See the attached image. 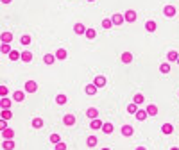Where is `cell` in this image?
<instances>
[{
  "label": "cell",
  "instance_id": "obj_16",
  "mask_svg": "<svg viewBox=\"0 0 179 150\" xmlns=\"http://www.w3.org/2000/svg\"><path fill=\"white\" fill-rule=\"evenodd\" d=\"M84 91H86V95H95V93H97V86H95V84H88V86L84 88Z\"/></svg>",
  "mask_w": 179,
  "mask_h": 150
},
{
  "label": "cell",
  "instance_id": "obj_31",
  "mask_svg": "<svg viewBox=\"0 0 179 150\" xmlns=\"http://www.w3.org/2000/svg\"><path fill=\"white\" fill-rule=\"evenodd\" d=\"M167 55H169V61H178V59H179V54L176 52V50H170Z\"/></svg>",
  "mask_w": 179,
  "mask_h": 150
},
{
  "label": "cell",
  "instance_id": "obj_36",
  "mask_svg": "<svg viewBox=\"0 0 179 150\" xmlns=\"http://www.w3.org/2000/svg\"><path fill=\"white\" fill-rule=\"evenodd\" d=\"M143 100H145V97H143L142 93H138V95H134V104H143Z\"/></svg>",
  "mask_w": 179,
  "mask_h": 150
},
{
  "label": "cell",
  "instance_id": "obj_37",
  "mask_svg": "<svg viewBox=\"0 0 179 150\" xmlns=\"http://www.w3.org/2000/svg\"><path fill=\"white\" fill-rule=\"evenodd\" d=\"M2 54H11V47H9V43H2Z\"/></svg>",
  "mask_w": 179,
  "mask_h": 150
},
{
  "label": "cell",
  "instance_id": "obj_43",
  "mask_svg": "<svg viewBox=\"0 0 179 150\" xmlns=\"http://www.w3.org/2000/svg\"><path fill=\"white\" fill-rule=\"evenodd\" d=\"M9 2H11V0H2V4H9Z\"/></svg>",
  "mask_w": 179,
  "mask_h": 150
},
{
  "label": "cell",
  "instance_id": "obj_35",
  "mask_svg": "<svg viewBox=\"0 0 179 150\" xmlns=\"http://www.w3.org/2000/svg\"><path fill=\"white\" fill-rule=\"evenodd\" d=\"M111 25H113V21H111L109 18H104V20H102V27H104V29H111Z\"/></svg>",
  "mask_w": 179,
  "mask_h": 150
},
{
  "label": "cell",
  "instance_id": "obj_47",
  "mask_svg": "<svg viewBox=\"0 0 179 150\" xmlns=\"http://www.w3.org/2000/svg\"><path fill=\"white\" fill-rule=\"evenodd\" d=\"M102 150H109V149H102Z\"/></svg>",
  "mask_w": 179,
  "mask_h": 150
},
{
  "label": "cell",
  "instance_id": "obj_44",
  "mask_svg": "<svg viewBox=\"0 0 179 150\" xmlns=\"http://www.w3.org/2000/svg\"><path fill=\"white\" fill-rule=\"evenodd\" d=\"M136 150H147V149H145V147H138Z\"/></svg>",
  "mask_w": 179,
  "mask_h": 150
},
{
  "label": "cell",
  "instance_id": "obj_18",
  "mask_svg": "<svg viewBox=\"0 0 179 150\" xmlns=\"http://www.w3.org/2000/svg\"><path fill=\"white\" fill-rule=\"evenodd\" d=\"M13 41V34L11 32H2V43H11Z\"/></svg>",
  "mask_w": 179,
  "mask_h": 150
},
{
  "label": "cell",
  "instance_id": "obj_17",
  "mask_svg": "<svg viewBox=\"0 0 179 150\" xmlns=\"http://www.w3.org/2000/svg\"><path fill=\"white\" fill-rule=\"evenodd\" d=\"M147 115H149V116H156V115H158V107H156L154 104L147 106Z\"/></svg>",
  "mask_w": 179,
  "mask_h": 150
},
{
  "label": "cell",
  "instance_id": "obj_8",
  "mask_svg": "<svg viewBox=\"0 0 179 150\" xmlns=\"http://www.w3.org/2000/svg\"><path fill=\"white\" fill-rule=\"evenodd\" d=\"M2 138L4 140H13L14 138V131L13 129H4L2 131Z\"/></svg>",
  "mask_w": 179,
  "mask_h": 150
},
{
  "label": "cell",
  "instance_id": "obj_38",
  "mask_svg": "<svg viewBox=\"0 0 179 150\" xmlns=\"http://www.w3.org/2000/svg\"><path fill=\"white\" fill-rule=\"evenodd\" d=\"M50 141H52L54 145H57V143L61 141V138H59V134H52V136H50Z\"/></svg>",
  "mask_w": 179,
  "mask_h": 150
},
{
  "label": "cell",
  "instance_id": "obj_41",
  "mask_svg": "<svg viewBox=\"0 0 179 150\" xmlns=\"http://www.w3.org/2000/svg\"><path fill=\"white\" fill-rule=\"evenodd\" d=\"M0 95H2V97L7 95V88H5V86H0Z\"/></svg>",
  "mask_w": 179,
  "mask_h": 150
},
{
  "label": "cell",
  "instance_id": "obj_23",
  "mask_svg": "<svg viewBox=\"0 0 179 150\" xmlns=\"http://www.w3.org/2000/svg\"><path fill=\"white\" fill-rule=\"evenodd\" d=\"M54 59H56V55H54V54H47V55L43 57V63H45V64H52V63H54Z\"/></svg>",
  "mask_w": 179,
  "mask_h": 150
},
{
  "label": "cell",
  "instance_id": "obj_46",
  "mask_svg": "<svg viewBox=\"0 0 179 150\" xmlns=\"http://www.w3.org/2000/svg\"><path fill=\"white\" fill-rule=\"evenodd\" d=\"M88 2H95V0H88Z\"/></svg>",
  "mask_w": 179,
  "mask_h": 150
},
{
  "label": "cell",
  "instance_id": "obj_6",
  "mask_svg": "<svg viewBox=\"0 0 179 150\" xmlns=\"http://www.w3.org/2000/svg\"><path fill=\"white\" fill-rule=\"evenodd\" d=\"M86 30H88V29H86L82 23H75V25H74V32L79 34V36H81V34H86Z\"/></svg>",
  "mask_w": 179,
  "mask_h": 150
},
{
  "label": "cell",
  "instance_id": "obj_24",
  "mask_svg": "<svg viewBox=\"0 0 179 150\" xmlns=\"http://www.w3.org/2000/svg\"><path fill=\"white\" fill-rule=\"evenodd\" d=\"M56 102H57L59 106H63V104L68 102V97H66V95H57V97H56Z\"/></svg>",
  "mask_w": 179,
  "mask_h": 150
},
{
  "label": "cell",
  "instance_id": "obj_7",
  "mask_svg": "<svg viewBox=\"0 0 179 150\" xmlns=\"http://www.w3.org/2000/svg\"><path fill=\"white\" fill-rule=\"evenodd\" d=\"M134 116H136V120H138V122H143L149 115H147V109H138V113H136Z\"/></svg>",
  "mask_w": 179,
  "mask_h": 150
},
{
  "label": "cell",
  "instance_id": "obj_15",
  "mask_svg": "<svg viewBox=\"0 0 179 150\" xmlns=\"http://www.w3.org/2000/svg\"><path fill=\"white\" fill-rule=\"evenodd\" d=\"M66 55H68V54H66V50H65V48H59V50L56 52V59H59V61L66 59Z\"/></svg>",
  "mask_w": 179,
  "mask_h": 150
},
{
  "label": "cell",
  "instance_id": "obj_13",
  "mask_svg": "<svg viewBox=\"0 0 179 150\" xmlns=\"http://www.w3.org/2000/svg\"><path fill=\"white\" fill-rule=\"evenodd\" d=\"M13 98H14L16 102H23V100H25V93H23V91H14V93H13Z\"/></svg>",
  "mask_w": 179,
  "mask_h": 150
},
{
  "label": "cell",
  "instance_id": "obj_28",
  "mask_svg": "<svg viewBox=\"0 0 179 150\" xmlns=\"http://www.w3.org/2000/svg\"><path fill=\"white\" fill-rule=\"evenodd\" d=\"M0 106H2V109H9V107H11V100L4 97V98L0 100Z\"/></svg>",
  "mask_w": 179,
  "mask_h": 150
},
{
  "label": "cell",
  "instance_id": "obj_34",
  "mask_svg": "<svg viewBox=\"0 0 179 150\" xmlns=\"http://www.w3.org/2000/svg\"><path fill=\"white\" fill-rule=\"evenodd\" d=\"M102 131H104L106 134H111V132H113V123H104V125H102Z\"/></svg>",
  "mask_w": 179,
  "mask_h": 150
},
{
  "label": "cell",
  "instance_id": "obj_12",
  "mask_svg": "<svg viewBox=\"0 0 179 150\" xmlns=\"http://www.w3.org/2000/svg\"><path fill=\"white\" fill-rule=\"evenodd\" d=\"M120 59H122V63H126V64H129V63L133 61V54H131V52H124Z\"/></svg>",
  "mask_w": 179,
  "mask_h": 150
},
{
  "label": "cell",
  "instance_id": "obj_45",
  "mask_svg": "<svg viewBox=\"0 0 179 150\" xmlns=\"http://www.w3.org/2000/svg\"><path fill=\"white\" fill-rule=\"evenodd\" d=\"M170 150H179V149H178V147H174V149H170Z\"/></svg>",
  "mask_w": 179,
  "mask_h": 150
},
{
  "label": "cell",
  "instance_id": "obj_3",
  "mask_svg": "<svg viewBox=\"0 0 179 150\" xmlns=\"http://www.w3.org/2000/svg\"><path fill=\"white\" fill-rule=\"evenodd\" d=\"M36 89H38V84H36L34 81H27V82H25V91H27V93H34Z\"/></svg>",
  "mask_w": 179,
  "mask_h": 150
},
{
  "label": "cell",
  "instance_id": "obj_22",
  "mask_svg": "<svg viewBox=\"0 0 179 150\" xmlns=\"http://www.w3.org/2000/svg\"><path fill=\"white\" fill-rule=\"evenodd\" d=\"M22 61L23 63H30L32 61V54L30 52H22Z\"/></svg>",
  "mask_w": 179,
  "mask_h": 150
},
{
  "label": "cell",
  "instance_id": "obj_11",
  "mask_svg": "<svg viewBox=\"0 0 179 150\" xmlns=\"http://www.w3.org/2000/svg\"><path fill=\"white\" fill-rule=\"evenodd\" d=\"M102 122L99 120V118H95V120H91V123H90V129H93V131H97V129H102Z\"/></svg>",
  "mask_w": 179,
  "mask_h": 150
},
{
  "label": "cell",
  "instance_id": "obj_48",
  "mask_svg": "<svg viewBox=\"0 0 179 150\" xmlns=\"http://www.w3.org/2000/svg\"><path fill=\"white\" fill-rule=\"evenodd\" d=\"M178 64H179V59H178Z\"/></svg>",
  "mask_w": 179,
  "mask_h": 150
},
{
  "label": "cell",
  "instance_id": "obj_29",
  "mask_svg": "<svg viewBox=\"0 0 179 150\" xmlns=\"http://www.w3.org/2000/svg\"><path fill=\"white\" fill-rule=\"evenodd\" d=\"M32 127H34V129H41V127H43V120H41V118H34V120H32Z\"/></svg>",
  "mask_w": 179,
  "mask_h": 150
},
{
  "label": "cell",
  "instance_id": "obj_27",
  "mask_svg": "<svg viewBox=\"0 0 179 150\" xmlns=\"http://www.w3.org/2000/svg\"><path fill=\"white\" fill-rule=\"evenodd\" d=\"M122 134L124 136H133V127L131 125H124L122 127Z\"/></svg>",
  "mask_w": 179,
  "mask_h": 150
},
{
  "label": "cell",
  "instance_id": "obj_2",
  "mask_svg": "<svg viewBox=\"0 0 179 150\" xmlns=\"http://www.w3.org/2000/svg\"><path fill=\"white\" fill-rule=\"evenodd\" d=\"M111 21H113V25H122V23L126 21V18H124V14H120V13H117V14H113V18H111Z\"/></svg>",
  "mask_w": 179,
  "mask_h": 150
},
{
  "label": "cell",
  "instance_id": "obj_5",
  "mask_svg": "<svg viewBox=\"0 0 179 150\" xmlns=\"http://www.w3.org/2000/svg\"><path fill=\"white\" fill-rule=\"evenodd\" d=\"M163 13H165V16L172 18V16H176V7H174V5H165Z\"/></svg>",
  "mask_w": 179,
  "mask_h": 150
},
{
  "label": "cell",
  "instance_id": "obj_19",
  "mask_svg": "<svg viewBox=\"0 0 179 150\" xmlns=\"http://www.w3.org/2000/svg\"><path fill=\"white\" fill-rule=\"evenodd\" d=\"M172 131H174V127H172L170 123H163V127H161V132H163V134H172Z\"/></svg>",
  "mask_w": 179,
  "mask_h": 150
},
{
  "label": "cell",
  "instance_id": "obj_25",
  "mask_svg": "<svg viewBox=\"0 0 179 150\" xmlns=\"http://www.w3.org/2000/svg\"><path fill=\"white\" fill-rule=\"evenodd\" d=\"M127 113L136 115V113H138V104H134V102H133V104H129V106H127Z\"/></svg>",
  "mask_w": 179,
  "mask_h": 150
},
{
  "label": "cell",
  "instance_id": "obj_33",
  "mask_svg": "<svg viewBox=\"0 0 179 150\" xmlns=\"http://www.w3.org/2000/svg\"><path fill=\"white\" fill-rule=\"evenodd\" d=\"M160 72H161V73H169V72H170V64H169V63L160 64Z\"/></svg>",
  "mask_w": 179,
  "mask_h": 150
},
{
  "label": "cell",
  "instance_id": "obj_10",
  "mask_svg": "<svg viewBox=\"0 0 179 150\" xmlns=\"http://www.w3.org/2000/svg\"><path fill=\"white\" fill-rule=\"evenodd\" d=\"M86 116H88V118H91V120H95V118L99 116V111H97V107H90V109L86 111Z\"/></svg>",
  "mask_w": 179,
  "mask_h": 150
},
{
  "label": "cell",
  "instance_id": "obj_40",
  "mask_svg": "<svg viewBox=\"0 0 179 150\" xmlns=\"http://www.w3.org/2000/svg\"><path fill=\"white\" fill-rule=\"evenodd\" d=\"M56 150H66V145H65L63 141H59V143L56 145Z\"/></svg>",
  "mask_w": 179,
  "mask_h": 150
},
{
  "label": "cell",
  "instance_id": "obj_30",
  "mask_svg": "<svg viewBox=\"0 0 179 150\" xmlns=\"http://www.w3.org/2000/svg\"><path fill=\"white\" fill-rule=\"evenodd\" d=\"M97 141H99V140H97L95 136H88V140H86V145H88V147H95V145H97Z\"/></svg>",
  "mask_w": 179,
  "mask_h": 150
},
{
  "label": "cell",
  "instance_id": "obj_1",
  "mask_svg": "<svg viewBox=\"0 0 179 150\" xmlns=\"http://www.w3.org/2000/svg\"><path fill=\"white\" fill-rule=\"evenodd\" d=\"M124 18H126V21H127V23H133V21H136V11H133V9L126 11Z\"/></svg>",
  "mask_w": 179,
  "mask_h": 150
},
{
  "label": "cell",
  "instance_id": "obj_20",
  "mask_svg": "<svg viewBox=\"0 0 179 150\" xmlns=\"http://www.w3.org/2000/svg\"><path fill=\"white\" fill-rule=\"evenodd\" d=\"M145 29H147L149 32H154V30H156V21H152V20H149V21L145 23Z\"/></svg>",
  "mask_w": 179,
  "mask_h": 150
},
{
  "label": "cell",
  "instance_id": "obj_9",
  "mask_svg": "<svg viewBox=\"0 0 179 150\" xmlns=\"http://www.w3.org/2000/svg\"><path fill=\"white\" fill-rule=\"evenodd\" d=\"M93 84H95L97 88H102V86H106V77H102V75H99V77H95V81H93Z\"/></svg>",
  "mask_w": 179,
  "mask_h": 150
},
{
  "label": "cell",
  "instance_id": "obj_42",
  "mask_svg": "<svg viewBox=\"0 0 179 150\" xmlns=\"http://www.w3.org/2000/svg\"><path fill=\"white\" fill-rule=\"evenodd\" d=\"M4 129H7V123H5V120H2V122H0V131H4Z\"/></svg>",
  "mask_w": 179,
  "mask_h": 150
},
{
  "label": "cell",
  "instance_id": "obj_39",
  "mask_svg": "<svg viewBox=\"0 0 179 150\" xmlns=\"http://www.w3.org/2000/svg\"><path fill=\"white\" fill-rule=\"evenodd\" d=\"M29 43H30V36H27V34L22 36V45H29Z\"/></svg>",
  "mask_w": 179,
  "mask_h": 150
},
{
  "label": "cell",
  "instance_id": "obj_21",
  "mask_svg": "<svg viewBox=\"0 0 179 150\" xmlns=\"http://www.w3.org/2000/svg\"><path fill=\"white\" fill-rule=\"evenodd\" d=\"M9 59H11V61H18V59H22V54H20V52H16V50H11Z\"/></svg>",
  "mask_w": 179,
  "mask_h": 150
},
{
  "label": "cell",
  "instance_id": "obj_26",
  "mask_svg": "<svg viewBox=\"0 0 179 150\" xmlns=\"http://www.w3.org/2000/svg\"><path fill=\"white\" fill-rule=\"evenodd\" d=\"M11 118H13L11 109H2V120H11Z\"/></svg>",
  "mask_w": 179,
  "mask_h": 150
},
{
  "label": "cell",
  "instance_id": "obj_14",
  "mask_svg": "<svg viewBox=\"0 0 179 150\" xmlns=\"http://www.w3.org/2000/svg\"><path fill=\"white\" fill-rule=\"evenodd\" d=\"M2 149L4 150H13L14 149V141H13V140H5V141L2 143Z\"/></svg>",
  "mask_w": 179,
  "mask_h": 150
},
{
  "label": "cell",
  "instance_id": "obj_32",
  "mask_svg": "<svg viewBox=\"0 0 179 150\" xmlns=\"http://www.w3.org/2000/svg\"><path fill=\"white\" fill-rule=\"evenodd\" d=\"M84 36H86L88 39H95V36H97V32H95V29H88Z\"/></svg>",
  "mask_w": 179,
  "mask_h": 150
},
{
  "label": "cell",
  "instance_id": "obj_4",
  "mask_svg": "<svg viewBox=\"0 0 179 150\" xmlns=\"http://www.w3.org/2000/svg\"><path fill=\"white\" fill-rule=\"evenodd\" d=\"M63 123H65L66 127H72V125H75V116H74V115H65V118H63Z\"/></svg>",
  "mask_w": 179,
  "mask_h": 150
}]
</instances>
